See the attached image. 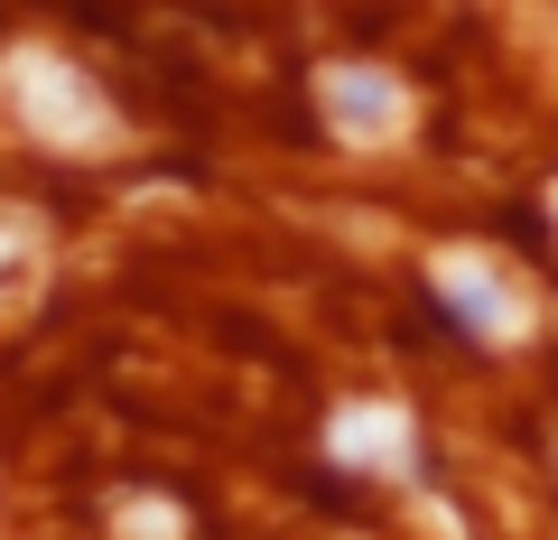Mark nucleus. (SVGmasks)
<instances>
[{
    "label": "nucleus",
    "mask_w": 558,
    "mask_h": 540,
    "mask_svg": "<svg viewBox=\"0 0 558 540\" xmlns=\"http://www.w3.org/2000/svg\"><path fill=\"white\" fill-rule=\"evenodd\" d=\"M317 103H326V121H336L344 149H391L400 131H410V94H400L381 65H326Z\"/></svg>",
    "instance_id": "f03ea898"
},
{
    "label": "nucleus",
    "mask_w": 558,
    "mask_h": 540,
    "mask_svg": "<svg viewBox=\"0 0 558 540\" xmlns=\"http://www.w3.org/2000/svg\"><path fill=\"white\" fill-rule=\"evenodd\" d=\"M112 531H121V540H178V531H186V513H178V503H159V494H140V503H121Z\"/></svg>",
    "instance_id": "39448f33"
},
{
    "label": "nucleus",
    "mask_w": 558,
    "mask_h": 540,
    "mask_svg": "<svg viewBox=\"0 0 558 540\" xmlns=\"http://www.w3.org/2000/svg\"><path fill=\"white\" fill-rule=\"evenodd\" d=\"M326 457L336 466H400L410 457V410L400 400H354L326 420Z\"/></svg>",
    "instance_id": "20e7f679"
},
{
    "label": "nucleus",
    "mask_w": 558,
    "mask_h": 540,
    "mask_svg": "<svg viewBox=\"0 0 558 540\" xmlns=\"http://www.w3.org/2000/svg\"><path fill=\"white\" fill-rule=\"evenodd\" d=\"M0 84H10V112H20L28 141H47V149H102L112 141V103L94 94V75H75L47 47H20L0 65Z\"/></svg>",
    "instance_id": "f257e3e1"
},
{
    "label": "nucleus",
    "mask_w": 558,
    "mask_h": 540,
    "mask_svg": "<svg viewBox=\"0 0 558 540\" xmlns=\"http://www.w3.org/2000/svg\"><path fill=\"white\" fill-rule=\"evenodd\" d=\"M428 280H438V299L457 308V317L475 326V336H494V345H512L521 326H531V308H521V289L502 280V271H494L484 252H438V261H428Z\"/></svg>",
    "instance_id": "7ed1b4c3"
}]
</instances>
